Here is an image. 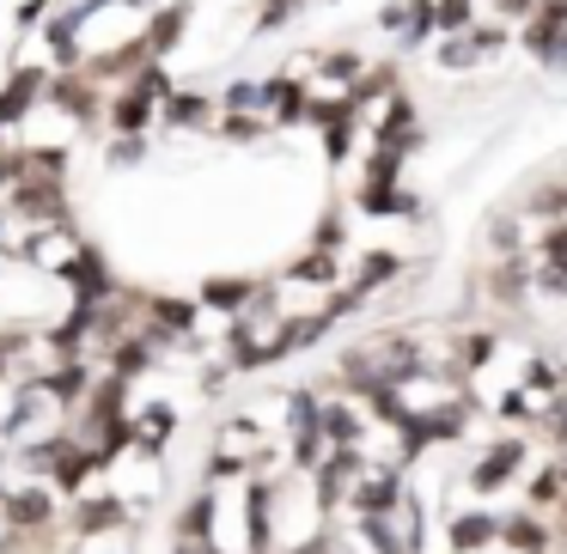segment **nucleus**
<instances>
[{
	"mask_svg": "<svg viewBox=\"0 0 567 554\" xmlns=\"http://www.w3.org/2000/svg\"><path fill=\"white\" fill-rule=\"evenodd\" d=\"M433 359L421 354L415 335H379V342H360L342 354V378L354 384V390H372V384H409L421 378Z\"/></svg>",
	"mask_w": 567,
	"mask_h": 554,
	"instance_id": "1",
	"label": "nucleus"
},
{
	"mask_svg": "<svg viewBox=\"0 0 567 554\" xmlns=\"http://www.w3.org/2000/svg\"><path fill=\"white\" fill-rule=\"evenodd\" d=\"M403 475H396V463H367L354 475V488H348V512L354 518H396V505H403Z\"/></svg>",
	"mask_w": 567,
	"mask_h": 554,
	"instance_id": "2",
	"label": "nucleus"
},
{
	"mask_svg": "<svg viewBox=\"0 0 567 554\" xmlns=\"http://www.w3.org/2000/svg\"><path fill=\"white\" fill-rule=\"evenodd\" d=\"M518 25H525V50L543 67H567V0H537Z\"/></svg>",
	"mask_w": 567,
	"mask_h": 554,
	"instance_id": "3",
	"label": "nucleus"
},
{
	"mask_svg": "<svg viewBox=\"0 0 567 554\" xmlns=\"http://www.w3.org/2000/svg\"><path fill=\"white\" fill-rule=\"evenodd\" d=\"M525 463H530V445L518 439V432H513V439H494L488 451H482L476 463H470V493H501Z\"/></svg>",
	"mask_w": 567,
	"mask_h": 554,
	"instance_id": "4",
	"label": "nucleus"
},
{
	"mask_svg": "<svg viewBox=\"0 0 567 554\" xmlns=\"http://www.w3.org/2000/svg\"><path fill=\"white\" fill-rule=\"evenodd\" d=\"M506 43V31L501 25H470V31H452V38L433 50V62L445 67V74H457V67H470L476 55H488V50H501Z\"/></svg>",
	"mask_w": 567,
	"mask_h": 554,
	"instance_id": "5",
	"label": "nucleus"
},
{
	"mask_svg": "<svg viewBox=\"0 0 567 554\" xmlns=\"http://www.w3.org/2000/svg\"><path fill=\"white\" fill-rule=\"evenodd\" d=\"M494 359H501V335H488V330H470V335H457V347H452V366H445V372H452V378L470 390V384H476L482 372L494 366Z\"/></svg>",
	"mask_w": 567,
	"mask_h": 554,
	"instance_id": "6",
	"label": "nucleus"
},
{
	"mask_svg": "<svg viewBox=\"0 0 567 554\" xmlns=\"http://www.w3.org/2000/svg\"><path fill=\"white\" fill-rule=\"evenodd\" d=\"M445 542H452V554H482L501 542V512H482V505H470V512H457L452 524H445Z\"/></svg>",
	"mask_w": 567,
	"mask_h": 554,
	"instance_id": "7",
	"label": "nucleus"
},
{
	"mask_svg": "<svg viewBox=\"0 0 567 554\" xmlns=\"http://www.w3.org/2000/svg\"><path fill=\"white\" fill-rule=\"evenodd\" d=\"M555 530L543 524V512H513L501 518V554H555Z\"/></svg>",
	"mask_w": 567,
	"mask_h": 554,
	"instance_id": "8",
	"label": "nucleus"
},
{
	"mask_svg": "<svg viewBox=\"0 0 567 554\" xmlns=\"http://www.w3.org/2000/svg\"><path fill=\"white\" fill-rule=\"evenodd\" d=\"M488 293L501 299V305H525L530 293V257H501L488 269Z\"/></svg>",
	"mask_w": 567,
	"mask_h": 554,
	"instance_id": "9",
	"label": "nucleus"
},
{
	"mask_svg": "<svg viewBox=\"0 0 567 554\" xmlns=\"http://www.w3.org/2000/svg\"><path fill=\"white\" fill-rule=\"evenodd\" d=\"M250 299H257V281H245V274H226V281L202 286V311H220V317H238Z\"/></svg>",
	"mask_w": 567,
	"mask_h": 554,
	"instance_id": "10",
	"label": "nucleus"
},
{
	"mask_svg": "<svg viewBox=\"0 0 567 554\" xmlns=\"http://www.w3.org/2000/svg\"><path fill=\"white\" fill-rule=\"evenodd\" d=\"M403 274V257L396 250H372V257H360V269H354V281H348V293L354 299H372L384 281H396Z\"/></svg>",
	"mask_w": 567,
	"mask_h": 554,
	"instance_id": "11",
	"label": "nucleus"
},
{
	"mask_svg": "<svg viewBox=\"0 0 567 554\" xmlns=\"http://www.w3.org/2000/svg\"><path fill=\"white\" fill-rule=\"evenodd\" d=\"M518 213L537 226H561L567 220V184H537L525 201H518Z\"/></svg>",
	"mask_w": 567,
	"mask_h": 554,
	"instance_id": "12",
	"label": "nucleus"
},
{
	"mask_svg": "<svg viewBox=\"0 0 567 554\" xmlns=\"http://www.w3.org/2000/svg\"><path fill=\"white\" fill-rule=\"evenodd\" d=\"M530 512H555V505L567 500V475H561V463H549V469H537V481H530Z\"/></svg>",
	"mask_w": 567,
	"mask_h": 554,
	"instance_id": "13",
	"label": "nucleus"
},
{
	"mask_svg": "<svg viewBox=\"0 0 567 554\" xmlns=\"http://www.w3.org/2000/svg\"><path fill=\"white\" fill-rule=\"evenodd\" d=\"M530 293H543V299H567V262L530 257Z\"/></svg>",
	"mask_w": 567,
	"mask_h": 554,
	"instance_id": "14",
	"label": "nucleus"
},
{
	"mask_svg": "<svg viewBox=\"0 0 567 554\" xmlns=\"http://www.w3.org/2000/svg\"><path fill=\"white\" fill-rule=\"evenodd\" d=\"M530 257L567 262V220H561V226H543V238H537V250H530Z\"/></svg>",
	"mask_w": 567,
	"mask_h": 554,
	"instance_id": "15",
	"label": "nucleus"
},
{
	"mask_svg": "<svg viewBox=\"0 0 567 554\" xmlns=\"http://www.w3.org/2000/svg\"><path fill=\"white\" fill-rule=\"evenodd\" d=\"M299 13V0H262V13H257V31H275V25H287V19Z\"/></svg>",
	"mask_w": 567,
	"mask_h": 554,
	"instance_id": "16",
	"label": "nucleus"
},
{
	"mask_svg": "<svg viewBox=\"0 0 567 554\" xmlns=\"http://www.w3.org/2000/svg\"><path fill=\"white\" fill-rule=\"evenodd\" d=\"M318 250H342L348 244V226H342V213H323V226H318V238H311Z\"/></svg>",
	"mask_w": 567,
	"mask_h": 554,
	"instance_id": "17",
	"label": "nucleus"
},
{
	"mask_svg": "<svg viewBox=\"0 0 567 554\" xmlns=\"http://www.w3.org/2000/svg\"><path fill=\"white\" fill-rule=\"evenodd\" d=\"M409 19H415V0H391V7H384V13H379V25L403 38V31H409Z\"/></svg>",
	"mask_w": 567,
	"mask_h": 554,
	"instance_id": "18",
	"label": "nucleus"
},
{
	"mask_svg": "<svg viewBox=\"0 0 567 554\" xmlns=\"http://www.w3.org/2000/svg\"><path fill=\"white\" fill-rule=\"evenodd\" d=\"M494 7H501L506 19H530V7H537V0H494Z\"/></svg>",
	"mask_w": 567,
	"mask_h": 554,
	"instance_id": "19",
	"label": "nucleus"
},
{
	"mask_svg": "<svg viewBox=\"0 0 567 554\" xmlns=\"http://www.w3.org/2000/svg\"><path fill=\"white\" fill-rule=\"evenodd\" d=\"M561 475H567V457H561Z\"/></svg>",
	"mask_w": 567,
	"mask_h": 554,
	"instance_id": "20",
	"label": "nucleus"
},
{
	"mask_svg": "<svg viewBox=\"0 0 567 554\" xmlns=\"http://www.w3.org/2000/svg\"><path fill=\"white\" fill-rule=\"evenodd\" d=\"M62 554H80V548H62Z\"/></svg>",
	"mask_w": 567,
	"mask_h": 554,
	"instance_id": "21",
	"label": "nucleus"
}]
</instances>
